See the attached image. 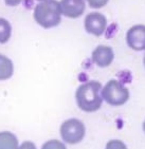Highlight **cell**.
<instances>
[{
    "label": "cell",
    "instance_id": "obj_4",
    "mask_svg": "<svg viewBox=\"0 0 145 149\" xmlns=\"http://www.w3.org/2000/svg\"><path fill=\"white\" fill-rule=\"evenodd\" d=\"M85 126L81 120L70 118L65 120L60 126V135L63 140L68 144H77L85 136Z\"/></svg>",
    "mask_w": 145,
    "mask_h": 149
},
{
    "label": "cell",
    "instance_id": "obj_11",
    "mask_svg": "<svg viewBox=\"0 0 145 149\" xmlns=\"http://www.w3.org/2000/svg\"><path fill=\"white\" fill-rule=\"evenodd\" d=\"M12 26L4 18H0V43L8 42L11 38Z\"/></svg>",
    "mask_w": 145,
    "mask_h": 149
},
{
    "label": "cell",
    "instance_id": "obj_19",
    "mask_svg": "<svg viewBox=\"0 0 145 149\" xmlns=\"http://www.w3.org/2000/svg\"><path fill=\"white\" fill-rule=\"evenodd\" d=\"M38 1H43V0H38Z\"/></svg>",
    "mask_w": 145,
    "mask_h": 149
},
{
    "label": "cell",
    "instance_id": "obj_7",
    "mask_svg": "<svg viewBox=\"0 0 145 149\" xmlns=\"http://www.w3.org/2000/svg\"><path fill=\"white\" fill-rule=\"evenodd\" d=\"M60 4L62 13L69 18L80 17L86 9L85 0H62Z\"/></svg>",
    "mask_w": 145,
    "mask_h": 149
},
{
    "label": "cell",
    "instance_id": "obj_5",
    "mask_svg": "<svg viewBox=\"0 0 145 149\" xmlns=\"http://www.w3.org/2000/svg\"><path fill=\"white\" fill-rule=\"evenodd\" d=\"M84 24L87 33L94 36H102L107 28V19L103 14L94 12L86 16Z\"/></svg>",
    "mask_w": 145,
    "mask_h": 149
},
{
    "label": "cell",
    "instance_id": "obj_1",
    "mask_svg": "<svg viewBox=\"0 0 145 149\" xmlns=\"http://www.w3.org/2000/svg\"><path fill=\"white\" fill-rule=\"evenodd\" d=\"M102 85L97 80H90L82 84L76 90L75 98L77 106L83 111L94 112L102 106Z\"/></svg>",
    "mask_w": 145,
    "mask_h": 149
},
{
    "label": "cell",
    "instance_id": "obj_8",
    "mask_svg": "<svg viewBox=\"0 0 145 149\" xmlns=\"http://www.w3.org/2000/svg\"><path fill=\"white\" fill-rule=\"evenodd\" d=\"M114 58L113 51L110 47L107 46H97L92 52L91 55V59L95 65H97L101 68H105V67L110 66L112 60Z\"/></svg>",
    "mask_w": 145,
    "mask_h": 149
},
{
    "label": "cell",
    "instance_id": "obj_6",
    "mask_svg": "<svg viewBox=\"0 0 145 149\" xmlns=\"http://www.w3.org/2000/svg\"><path fill=\"white\" fill-rule=\"evenodd\" d=\"M126 41L129 48L134 51L145 50V26L136 24L131 26L126 34Z\"/></svg>",
    "mask_w": 145,
    "mask_h": 149
},
{
    "label": "cell",
    "instance_id": "obj_2",
    "mask_svg": "<svg viewBox=\"0 0 145 149\" xmlns=\"http://www.w3.org/2000/svg\"><path fill=\"white\" fill-rule=\"evenodd\" d=\"M60 4L56 0L40 1L34 9V19L40 26L51 29L58 26L62 21Z\"/></svg>",
    "mask_w": 145,
    "mask_h": 149
},
{
    "label": "cell",
    "instance_id": "obj_18",
    "mask_svg": "<svg viewBox=\"0 0 145 149\" xmlns=\"http://www.w3.org/2000/svg\"><path fill=\"white\" fill-rule=\"evenodd\" d=\"M144 66H145V56H144Z\"/></svg>",
    "mask_w": 145,
    "mask_h": 149
},
{
    "label": "cell",
    "instance_id": "obj_10",
    "mask_svg": "<svg viewBox=\"0 0 145 149\" xmlns=\"http://www.w3.org/2000/svg\"><path fill=\"white\" fill-rule=\"evenodd\" d=\"M18 140L12 132H0V149H17Z\"/></svg>",
    "mask_w": 145,
    "mask_h": 149
},
{
    "label": "cell",
    "instance_id": "obj_12",
    "mask_svg": "<svg viewBox=\"0 0 145 149\" xmlns=\"http://www.w3.org/2000/svg\"><path fill=\"white\" fill-rule=\"evenodd\" d=\"M41 149H66V146L60 141L51 140L46 142L41 147Z\"/></svg>",
    "mask_w": 145,
    "mask_h": 149
},
{
    "label": "cell",
    "instance_id": "obj_17",
    "mask_svg": "<svg viewBox=\"0 0 145 149\" xmlns=\"http://www.w3.org/2000/svg\"><path fill=\"white\" fill-rule=\"evenodd\" d=\"M143 130H144V132H145V120H144V123H143Z\"/></svg>",
    "mask_w": 145,
    "mask_h": 149
},
{
    "label": "cell",
    "instance_id": "obj_13",
    "mask_svg": "<svg viewBox=\"0 0 145 149\" xmlns=\"http://www.w3.org/2000/svg\"><path fill=\"white\" fill-rule=\"evenodd\" d=\"M105 149H127V147L125 146V144L123 143L122 141L111 140L107 143Z\"/></svg>",
    "mask_w": 145,
    "mask_h": 149
},
{
    "label": "cell",
    "instance_id": "obj_9",
    "mask_svg": "<svg viewBox=\"0 0 145 149\" xmlns=\"http://www.w3.org/2000/svg\"><path fill=\"white\" fill-rule=\"evenodd\" d=\"M14 72V66L10 58L0 54V80L11 78Z\"/></svg>",
    "mask_w": 145,
    "mask_h": 149
},
{
    "label": "cell",
    "instance_id": "obj_3",
    "mask_svg": "<svg viewBox=\"0 0 145 149\" xmlns=\"http://www.w3.org/2000/svg\"><path fill=\"white\" fill-rule=\"evenodd\" d=\"M102 97L106 103L112 106H121L124 105L129 98V91L123 84L116 79L109 80L103 88Z\"/></svg>",
    "mask_w": 145,
    "mask_h": 149
},
{
    "label": "cell",
    "instance_id": "obj_14",
    "mask_svg": "<svg viewBox=\"0 0 145 149\" xmlns=\"http://www.w3.org/2000/svg\"><path fill=\"white\" fill-rule=\"evenodd\" d=\"M108 1L109 0H87L89 6L93 9H101L103 6H105Z\"/></svg>",
    "mask_w": 145,
    "mask_h": 149
},
{
    "label": "cell",
    "instance_id": "obj_15",
    "mask_svg": "<svg viewBox=\"0 0 145 149\" xmlns=\"http://www.w3.org/2000/svg\"><path fill=\"white\" fill-rule=\"evenodd\" d=\"M17 149H36V146L34 145V143H32L30 141H27V142L21 144Z\"/></svg>",
    "mask_w": 145,
    "mask_h": 149
},
{
    "label": "cell",
    "instance_id": "obj_16",
    "mask_svg": "<svg viewBox=\"0 0 145 149\" xmlns=\"http://www.w3.org/2000/svg\"><path fill=\"white\" fill-rule=\"evenodd\" d=\"M6 1V4L8 6H18L22 0H4Z\"/></svg>",
    "mask_w": 145,
    "mask_h": 149
}]
</instances>
